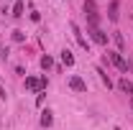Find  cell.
Segmentation results:
<instances>
[{"mask_svg":"<svg viewBox=\"0 0 133 130\" xmlns=\"http://www.w3.org/2000/svg\"><path fill=\"white\" fill-rule=\"evenodd\" d=\"M51 64H54L51 56H44V59H41V66H44V69H51Z\"/></svg>","mask_w":133,"mask_h":130,"instance_id":"15","label":"cell"},{"mask_svg":"<svg viewBox=\"0 0 133 130\" xmlns=\"http://www.w3.org/2000/svg\"><path fill=\"white\" fill-rule=\"evenodd\" d=\"M62 61H64L66 66H72V64H74V56H72V51H69V49H64V51H62Z\"/></svg>","mask_w":133,"mask_h":130,"instance_id":"10","label":"cell"},{"mask_svg":"<svg viewBox=\"0 0 133 130\" xmlns=\"http://www.w3.org/2000/svg\"><path fill=\"white\" fill-rule=\"evenodd\" d=\"M69 28H72V33L77 36V44H79L82 49H90V46H87V38H84L82 33H79V28H77V23H69Z\"/></svg>","mask_w":133,"mask_h":130,"instance_id":"5","label":"cell"},{"mask_svg":"<svg viewBox=\"0 0 133 130\" xmlns=\"http://www.w3.org/2000/svg\"><path fill=\"white\" fill-rule=\"evenodd\" d=\"M69 87H72L74 92H87V84H84V79H79V77H72V79H69Z\"/></svg>","mask_w":133,"mask_h":130,"instance_id":"4","label":"cell"},{"mask_svg":"<svg viewBox=\"0 0 133 130\" xmlns=\"http://www.w3.org/2000/svg\"><path fill=\"white\" fill-rule=\"evenodd\" d=\"M0 99H5V89H3V84H0Z\"/></svg>","mask_w":133,"mask_h":130,"instance_id":"17","label":"cell"},{"mask_svg":"<svg viewBox=\"0 0 133 130\" xmlns=\"http://www.w3.org/2000/svg\"><path fill=\"white\" fill-rule=\"evenodd\" d=\"M90 36H92V41H95V44H102V46L108 44V36L100 31V28H90Z\"/></svg>","mask_w":133,"mask_h":130,"instance_id":"3","label":"cell"},{"mask_svg":"<svg viewBox=\"0 0 133 130\" xmlns=\"http://www.w3.org/2000/svg\"><path fill=\"white\" fill-rule=\"evenodd\" d=\"M131 107H133V99H131Z\"/></svg>","mask_w":133,"mask_h":130,"instance_id":"18","label":"cell"},{"mask_svg":"<svg viewBox=\"0 0 133 130\" xmlns=\"http://www.w3.org/2000/svg\"><path fill=\"white\" fill-rule=\"evenodd\" d=\"M87 23L92 26V28H97V23H100V16L95 13V16H87Z\"/></svg>","mask_w":133,"mask_h":130,"instance_id":"13","label":"cell"},{"mask_svg":"<svg viewBox=\"0 0 133 130\" xmlns=\"http://www.w3.org/2000/svg\"><path fill=\"white\" fill-rule=\"evenodd\" d=\"M26 87H28V89H33V92H44V89H46V77H41V79L28 77V79H26Z\"/></svg>","mask_w":133,"mask_h":130,"instance_id":"2","label":"cell"},{"mask_svg":"<svg viewBox=\"0 0 133 130\" xmlns=\"http://www.w3.org/2000/svg\"><path fill=\"white\" fill-rule=\"evenodd\" d=\"M118 87H120V92L133 95V84H131V79H120V82H118Z\"/></svg>","mask_w":133,"mask_h":130,"instance_id":"7","label":"cell"},{"mask_svg":"<svg viewBox=\"0 0 133 130\" xmlns=\"http://www.w3.org/2000/svg\"><path fill=\"white\" fill-rule=\"evenodd\" d=\"M97 74H100V77H102V82H105V84H108V87H113V82H110V77H108V74H105V71H102V69H97Z\"/></svg>","mask_w":133,"mask_h":130,"instance_id":"14","label":"cell"},{"mask_svg":"<svg viewBox=\"0 0 133 130\" xmlns=\"http://www.w3.org/2000/svg\"><path fill=\"white\" fill-rule=\"evenodd\" d=\"M13 16H16V18L23 16V3H21V0H16V5H13Z\"/></svg>","mask_w":133,"mask_h":130,"instance_id":"12","label":"cell"},{"mask_svg":"<svg viewBox=\"0 0 133 130\" xmlns=\"http://www.w3.org/2000/svg\"><path fill=\"white\" fill-rule=\"evenodd\" d=\"M113 41H115V46H118V49H120V51H123V49H125V38H123V36H120V33H113Z\"/></svg>","mask_w":133,"mask_h":130,"instance_id":"11","label":"cell"},{"mask_svg":"<svg viewBox=\"0 0 133 130\" xmlns=\"http://www.w3.org/2000/svg\"><path fill=\"white\" fill-rule=\"evenodd\" d=\"M108 54H110V64L115 66L118 71H123V74H128V61H125V59H123V56H120L118 51H108Z\"/></svg>","mask_w":133,"mask_h":130,"instance_id":"1","label":"cell"},{"mask_svg":"<svg viewBox=\"0 0 133 130\" xmlns=\"http://www.w3.org/2000/svg\"><path fill=\"white\" fill-rule=\"evenodd\" d=\"M118 8H120V3H118V0H113V3H110V8H108V18H110L113 23L118 20Z\"/></svg>","mask_w":133,"mask_h":130,"instance_id":"6","label":"cell"},{"mask_svg":"<svg viewBox=\"0 0 133 130\" xmlns=\"http://www.w3.org/2000/svg\"><path fill=\"white\" fill-rule=\"evenodd\" d=\"M51 122H54V117H51V110H44V112H41V125H44V128H49Z\"/></svg>","mask_w":133,"mask_h":130,"instance_id":"9","label":"cell"},{"mask_svg":"<svg viewBox=\"0 0 133 130\" xmlns=\"http://www.w3.org/2000/svg\"><path fill=\"white\" fill-rule=\"evenodd\" d=\"M26 36H23V31H13V41H23Z\"/></svg>","mask_w":133,"mask_h":130,"instance_id":"16","label":"cell"},{"mask_svg":"<svg viewBox=\"0 0 133 130\" xmlns=\"http://www.w3.org/2000/svg\"><path fill=\"white\" fill-rule=\"evenodd\" d=\"M95 13H97L95 0H84V16H95Z\"/></svg>","mask_w":133,"mask_h":130,"instance_id":"8","label":"cell"}]
</instances>
